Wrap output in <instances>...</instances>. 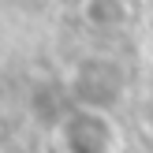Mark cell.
Segmentation results:
<instances>
[{"mask_svg":"<svg viewBox=\"0 0 153 153\" xmlns=\"http://www.w3.org/2000/svg\"><path fill=\"white\" fill-rule=\"evenodd\" d=\"M64 86L75 105H94V108H112L131 97V75L112 56H82L64 75Z\"/></svg>","mask_w":153,"mask_h":153,"instance_id":"obj_2","label":"cell"},{"mask_svg":"<svg viewBox=\"0 0 153 153\" xmlns=\"http://www.w3.org/2000/svg\"><path fill=\"white\" fill-rule=\"evenodd\" d=\"M134 127H138L142 138L153 142V82L134 94Z\"/></svg>","mask_w":153,"mask_h":153,"instance_id":"obj_4","label":"cell"},{"mask_svg":"<svg viewBox=\"0 0 153 153\" xmlns=\"http://www.w3.org/2000/svg\"><path fill=\"white\" fill-rule=\"evenodd\" d=\"M52 146L56 153H123L127 131L112 108L71 101L52 123Z\"/></svg>","mask_w":153,"mask_h":153,"instance_id":"obj_1","label":"cell"},{"mask_svg":"<svg viewBox=\"0 0 153 153\" xmlns=\"http://www.w3.org/2000/svg\"><path fill=\"white\" fill-rule=\"evenodd\" d=\"M79 15L90 30L97 34H120V30L131 26V4L127 0H82L79 4Z\"/></svg>","mask_w":153,"mask_h":153,"instance_id":"obj_3","label":"cell"}]
</instances>
